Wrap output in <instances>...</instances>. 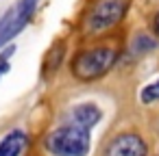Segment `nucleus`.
I'll list each match as a JSON object with an SVG mask.
<instances>
[{
    "label": "nucleus",
    "instance_id": "obj_1",
    "mask_svg": "<svg viewBox=\"0 0 159 156\" xmlns=\"http://www.w3.org/2000/svg\"><path fill=\"white\" fill-rule=\"evenodd\" d=\"M124 44L120 35L79 44L66 63V78L72 87H94L113 76L124 57Z\"/></svg>",
    "mask_w": 159,
    "mask_h": 156
},
{
    "label": "nucleus",
    "instance_id": "obj_2",
    "mask_svg": "<svg viewBox=\"0 0 159 156\" xmlns=\"http://www.w3.org/2000/svg\"><path fill=\"white\" fill-rule=\"evenodd\" d=\"M155 145L144 115L131 108L107 128L94 156H155Z\"/></svg>",
    "mask_w": 159,
    "mask_h": 156
},
{
    "label": "nucleus",
    "instance_id": "obj_3",
    "mask_svg": "<svg viewBox=\"0 0 159 156\" xmlns=\"http://www.w3.org/2000/svg\"><path fill=\"white\" fill-rule=\"evenodd\" d=\"M131 0H87L79 20V41H98L118 35L124 24Z\"/></svg>",
    "mask_w": 159,
    "mask_h": 156
},
{
    "label": "nucleus",
    "instance_id": "obj_4",
    "mask_svg": "<svg viewBox=\"0 0 159 156\" xmlns=\"http://www.w3.org/2000/svg\"><path fill=\"white\" fill-rule=\"evenodd\" d=\"M42 156H94V132L66 121H52L37 139Z\"/></svg>",
    "mask_w": 159,
    "mask_h": 156
},
{
    "label": "nucleus",
    "instance_id": "obj_5",
    "mask_svg": "<svg viewBox=\"0 0 159 156\" xmlns=\"http://www.w3.org/2000/svg\"><path fill=\"white\" fill-rule=\"evenodd\" d=\"M107 117V108L102 106V102L94 95H81V98H72V100H63L61 104H57L55 111V121H66V124H74L79 128H85L89 132H94Z\"/></svg>",
    "mask_w": 159,
    "mask_h": 156
},
{
    "label": "nucleus",
    "instance_id": "obj_6",
    "mask_svg": "<svg viewBox=\"0 0 159 156\" xmlns=\"http://www.w3.org/2000/svg\"><path fill=\"white\" fill-rule=\"evenodd\" d=\"M35 9H37V0H20L2 15V20H0V50L9 46L29 26Z\"/></svg>",
    "mask_w": 159,
    "mask_h": 156
},
{
    "label": "nucleus",
    "instance_id": "obj_7",
    "mask_svg": "<svg viewBox=\"0 0 159 156\" xmlns=\"http://www.w3.org/2000/svg\"><path fill=\"white\" fill-rule=\"evenodd\" d=\"M68 57H70V44L66 37H57L50 48L44 52V59H42V65H39V80L50 85L52 80H57V76L66 70V63H68Z\"/></svg>",
    "mask_w": 159,
    "mask_h": 156
},
{
    "label": "nucleus",
    "instance_id": "obj_8",
    "mask_svg": "<svg viewBox=\"0 0 159 156\" xmlns=\"http://www.w3.org/2000/svg\"><path fill=\"white\" fill-rule=\"evenodd\" d=\"M131 104H133V111L142 115H150L159 111V70L152 72L148 78H144L139 85H135Z\"/></svg>",
    "mask_w": 159,
    "mask_h": 156
},
{
    "label": "nucleus",
    "instance_id": "obj_9",
    "mask_svg": "<svg viewBox=\"0 0 159 156\" xmlns=\"http://www.w3.org/2000/svg\"><path fill=\"white\" fill-rule=\"evenodd\" d=\"M159 52V39H155L146 28L144 31H135L129 35L126 44H124V57H122V63L129 61V63H139L144 61L146 57Z\"/></svg>",
    "mask_w": 159,
    "mask_h": 156
},
{
    "label": "nucleus",
    "instance_id": "obj_10",
    "mask_svg": "<svg viewBox=\"0 0 159 156\" xmlns=\"http://www.w3.org/2000/svg\"><path fill=\"white\" fill-rule=\"evenodd\" d=\"M29 143H31L29 132L16 126L9 132H5L2 139H0V156H24Z\"/></svg>",
    "mask_w": 159,
    "mask_h": 156
},
{
    "label": "nucleus",
    "instance_id": "obj_11",
    "mask_svg": "<svg viewBox=\"0 0 159 156\" xmlns=\"http://www.w3.org/2000/svg\"><path fill=\"white\" fill-rule=\"evenodd\" d=\"M144 119H146V126H148L155 143H159V111H155L150 115H144Z\"/></svg>",
    "mask_w": 159,
    "mask_h": 156
},
{
    "label": "nucleus",
    "instance_id": "obj_12",
    "mask_svg": "<svg viewBox=\"0 0 159 156\" xmlns=\"http://www.w3.org/2000/svg\"><path fill=\"white\" fill-rule=\"evenodd\" d=\"M146 31H148L155 39H159V7L146 18Z\"/></svg>",
    "mask_w": 159,
    "mask_h": 156
},
{
    "label": "nucleus",
    "instance_id": "obj_13",
    "mask_svg": "<svg viewBox=\"0 0 159 156\" xmlns=\"http://www.w3.org/2000/svg\"><path fill=\"white\" fill-rule=\"evenodd\" d=\"M13 52H16V46H13V44L5 46V48H2V52H0V61H9V59L13 57Z\"/></svg>",
    "mask_w": 159,
    "mask_h": 156
},
{
    "label": "nucleus",
    "instance_id": "obj_14",
    "mask_svg": "<svg viewBox=\"0 0 159 156\" xmlns=\"http://www.w3.org/2000/svg\"><path fill=\"white\" fill-rule=\"evenodd\" d=\"M9 70H11V63L9 61H0V78H2L5 74H9Z\"/></svg>",
    "mask_w": 159,
    "mask_h": 156
},
{
    "label": "nucleus",
    "instance_id": "obj_15",
    "mask_svg": "<svg viewBox=\"0 0 159 156\" xmlns=\"http://www.w3.org/2000/svg\"><path fill=\"white\" fill-rule=\"evenodd\" d=\"M37 156H42V154H39V152H37Z\"/></svg>",
    "mask_w": 159,
    "mask_h": 156
}]
</instances>
